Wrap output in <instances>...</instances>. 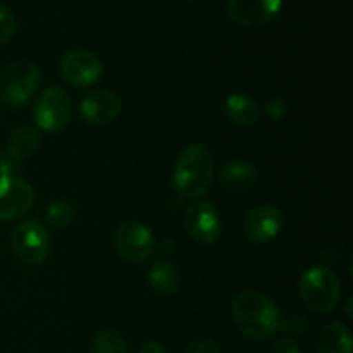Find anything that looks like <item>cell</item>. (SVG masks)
<instances>
[{
	"label": "cell",
	"mask_w": 353,
	"mask_h": 353,
	"mask_svg": "<svg viewBox=\"0 0 353 353\" xmlns=\"http://www.w3.org/2000/svg\"><path fill=\"white\" fill-rule=\"evenodd\" d=\"M283 0H228V16L240 26L268 24L281 10Z\"/></svg>",
	"instance_id": "obj_11"
},
{
	"label": "cell",
	"mask_w": 353,
	"mask_h": 353,
	"mask_svg": "<svg viewBox=\"0 0 353 353\" xmlns=\"http://www.w3.org/2000/svg\"><path fill=\"white\" fill-rule=\"evenodd\" d=\"M103 72V64L95 52L72 50L61 61V76L76 88L95 85Z\"/></svg>",
	"instance_id": "obj_8"
},
{
	"label": "cell",
	"mask_w": 353,
	"mask_h": 353,
	"mask_svg": "<svg viewBox=\"0 0 353 353\" xmlns=\"http://www.w3.org/2000/svg\"><path fill=\"white\" fill-rule=\"evenodd\" d=\"M152 286L157 290L159 293L164 295H172L181 286V271L174 262L168 261V259H159L150 265V272H148Z\"/></svg>",
	"instance_id": "obj_17"
},
{
	"label": "cell",
	"mask_w": 353,
	"mask_h": 353,
	"mask_svg": "<svg viewBox=\"0 0 353 353\" xmlns=\"http://www.w3.org/2000/svg\"><path fill=\"white\" fill-rule=\"evenodd\" d=\"M34 203V190L28 181L14 176H0V219L24 216Z\"/></svg>",
	"instance_id": "obj_9"
},
{
	"label": "cell",
	"mask_w": 353,
	"mask_h": 353,
	"mask_svg": "<svg viewBox=\"0 0 353 353\" xmlns=\"http://www.w3.org/2000/svg\"><path fill=\"white\" fill-rule=\"evenodd\" d=\"M72 116V102L69 93L61 86H50L38 97L33 117L41 131L55 133L64 130Z\"/></svg>",
	"instance_id": "obj_6"
},
{
	"label": "cell",
	"mask_w": 353,
	"mask_h": 353,
	"mask_svg": "<svg viewBox=\"0 0 353 353\" xmlns=\"http://www.w3.org/2000/svg\"><path fill=\"white\" fill-rule=\"evenodd\" d=\"M10 245L16 257L30 265L43 264L50 254V236L47 228L37 219H26L17 224L10 234Z\"/></svg>",
	"instance_id": "obj_5"
},
{
	"label": "cell",
	"mask_w": 353,
	"mask_h": 353,
	"mask_svg": "<svg viewBox=\"0 0 353 353\" xmlns=\"http://www.w3.org/2000/svg\"><path fill=\"white\" fill-rule=\"evenodd\" d=\"M123 103L114 92L109 90H95L86 93L79 102V112L88 124L100 126L116 119L121 114Z\"/></svg>",
	"instance_id": "obj_13"
},
{
	"label": "cell",
	"mask_w": 353,
	"mask_h": 353,
	"mask_svg": "<svg viewBox=\"0 0 353 353\" xmlns=\"http://www.w3.org/2000/svg\"><path fill=\"white\" fill-rule=\"evenodd\" d=\"M185 226L190 236L202 245H210L219 240L223 223L216 207L209 202H195L190 205L185 216Z\"/></svg>",
	"instance_id": "obj_10"
},
{
	"label": "cell",
	"mask_w": 353,
	"mask_h": 353,
	"mask_svg": "<svg viewBox=\"0 0 353 353\" xmlns=\"http://www.w3.org/2000/svg\"><path fill=\"white\" fill-rule=\"evenodd\" d=\"M288 100L285 97L276 95L265 103V114L269 117H272V119H281V117H285L288 114Z\"/></svg>",
	"instance_id": "obj_23"
},
{
	"label": "cell",
	"mask_w": 353,
	"mask_h": 353,
	"mask_svg": "<svg viewBox=\"0 0 353 353\" xmlns=\"http://www.w3.org/2000/svg\"><path fill=\"white\" fill-rule=\"evenodd\" d=\"M279 330L288 331V333H305L307 319L300 314H290V316L281 317L279 321Z\"/></svg>",
	"instance_id": "obj_22"
},
{
	"label": "cell",
	"mask_w": 353,
	"mask_h": 353,
	"mask_svg": "<svg viewBox=\"0 0 353 353\" xmlns=\"http://www.w3.org/2000/svg\"><path fill=\"white\" fill-rule=\"evenodd\" d=\"M219 183L231 193H247L257 183V169L245 161L228 162L219 172Z\"/></svg>",
	"instance_id": "obj_15"
},
{
	"label": "cell",
	"mask_w": 353,
	"mask_h": 353,
	"mask_svg": "<svg viewBox=\"0 0 353 353\" xmlns=\"http://www.w3.org/2000/svg\"><path fill=\"white\" fill-rule=\"evenodd\" d=\"M231 316L241 334L252 340H265L279 330L281 314L264 293L247 290L234 296Z\"/></svg>",
	"instance_id": "obj_1"
},
{
	"label": "cell",
	"mask_w": 353,
	"mask_h": 353,
	"mask_svg": "<svg viewBox=\"0 0 353 353\" xmlns=\"http://www.w3.org/2000/svg\"><path fill=\"white\" fill-rule=\"evenodd\" d=\"M224 114L236 126H254L261 117V105L247 93H231L224 100Z\"/></svg>",
	"instance_id": "obj_16"
},
{
	"label": "cell",
	"mask_w": 353,
	"mask_h": 353,
	"mask_svg": "<svg viewBox=\"0 0 353 353\" xmlns=\"http://www.w3.org/2000/svg\"><path fill=\"white\" fill-rule=\"evenodd\" d=\"M271 353H302L299 345L292 340H279L272 345Z\"/></svg>",
	"instance_id": "obj_25"
},
{
	"label": "cell",
	"mask_w": 353,
	"mask_h": 353,
	"mask_svg": "<svg viewBox=\"0 0 353 353\" xmlns=\"http://www.w3.org/2000/svg\"><path fill=\"white\" fill-rule=\"evenodd\" d=\"M283 228V216L274 205H259L243 223V233L254 243H268L274 240Z\"/></svg>",
	"instance_id": "obj_14"
},
{
	"label": "cell",
	"mask_w": 353,
	"mask_h": 353,
	"mask_svg": "<svg viewBox=\"0 0 353 353\" xmlns=\"http://www.w3.org/2000/svg\"><path fill=\"white\" fill-rule=\"evenodd\" d=\"M93 353H128V345L117 331H100L93 341Z\"/></svg>",
	"instance_id": "obj_20"
},
{
	"label": "cell",
	"mask_w": 353,
	"mask_h": 353,
	"mask_svg": "<svg viewBox=\"0 0 353 353\" xmlns=\"http://www.w3.org/2000/svg\"><path fill=\"white\" fill-rule=\"evenodd\" d=\"M214 161L207 147L188 145L174 164V186L186 199H200L212 185Z\"/></svg>",
	"instance_id": "obj_2"
},
{
	"label": "cell",
	"mask_w": 353,
	"mask_h": 353,
	"mask_svg": "<svg viewBox=\"0 0 353 353\" xmlns=\"http://www.w3.org/2000/svg\"><path fill=\"white\" fill-rule=\"evenodd\" d=\"M76 209L71 202L68 200H55L45 210V219L47 224H50L55 230H61L65 228L68 224H71V221L74 219Z\"/></svg>",
	"instance_id": "obj_19"
},
{
	"label": "cell",
	"mask_w": 353,
	"mask_h": 353,
	"mask_svg": "<svg viewBox=\"0 0 353 353\" xmlns=\"http://www.w3.org/2000/svg\"><path fill=\"white\" fill-rule=\"evenodd\" d=\"M138 353H164V348L159 343H147L140 348Z\"/></svg>",
	"instance_id": "obj_26"
},
{
	"label": "cell",
	"mask_w": 353,
	"mask_h": 353,
	"mask_svg": "<svg viewBox=\"0 0 353 353\" xmlns=\"http://www.w3.org/2000/svg\"><path fill=\"white\" fill-rule=\"evenodd\" d=\"M183 353H219V345L210 338H196L188 343Z\"/></svg>",
	"instance_id": "obj_24"
},
{
	"label": "cell",
	"mask_w": 353,
	"mask_h": 353,
	"mask_svg": "<svg viewBox=\"0 0 353 353\" xmlns=\"http://www.w3.org/2000/svg\"><path fill=\"white\" fill-rule=\"evenodd\" d=\"M317 353H352V334L343 324L331 323L317 338Z\"/></svg>",
	"instance_id": "obj_18"
},
{
	"label": "cell",
	"mask_w": 353,
	"mask_h": 353,
	"mask_svg": "<svg viewBox=\"0 0 353 353\" xmlns=\"http://www.w3.org/2000/svg\"><path fill=\"white\" fill-rule=\"evenodd\" d=\"M40 85V69L30 59H19L0 72V99L12 107L26 103Z\"/></svg>",
	"instance_id": "obj_4"
},
{
	"label": "cell",
	"mask_w": 353,
	"mask_h": 353,
	"mask_svg": "<svg viewBox=\"0 0 353 353\" xmlns=\"http://www.w3.org/2000/svg\"><path fill=\"white\" fill-rule=\"evenodd\" d=\"M40 145V134L33 126H19L9 137L3 155L0 157V176H12L21 161L31 157Z\"/></svg>",
	"instance_id": "obj_12"
},
{
	"label": "cell",
	"mask_w": 353,
	"mask_h": 353,
	"mask_svg": "<svg viewBox=\"0 0 353 353\" xmlns=\"http://www.w3.org/2000/svg\"><path fill=\"white\" fill-rule=\"evenodd\" d=\"M16 31V19L7 7L0 6V45L7 43Z\"/></svg>",
	"instance_id": "obj_21"
},
{
	"label": "cell",
	"mask_w": 353,
	"mask_h": 353,
	"mask_svg": "<svg viewBox=\"0 0 353 353\" xmlns=\"http://www.w3.org/2000/svg\"><path fill=\"white\" fill-rule=\"evenodd\" d=\"M303 305L314 314H327L338 305L341 283L330 268H312L305 271L299 285Z\"/></svg>",
	"instance_id": "obj_3"
},
{
	"label": "cell",
	"mask_w": 353,
	"mask_h": 353,
	"mask_svg": "<svg viewBox=\"0 0 353 353\" xmlns=\"http://www.w3.org/2000/svg\"><path fill=\"white\" fill-rule=\"evenodd\" d=\"M117 254L131 262H143L155 252V236L148 226L138 221L119 224L114 234Z\"/></svg>",
	"instance_id": "obj_7"
}]
</instances>
